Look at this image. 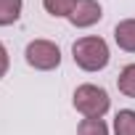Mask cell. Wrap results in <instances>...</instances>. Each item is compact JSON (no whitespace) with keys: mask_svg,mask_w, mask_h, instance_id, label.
Wrapping results in <instances>:
<instances>
[{"mask_svg":"<svg viewBox=\"0 0 135 135\" xmlns=\"http://www.w3.org/2000/svg\"><path fill=\"white\" fill-rule=\"evenodd\" d=\"M72 58L74 64L80 66L82 72H101L109 66V45L103 37H95V35H88V37H80L74 40L72 45Z\"/></svg>","mask_w":135,"mask_h":135,"instance_id":"cell-1","label":"cell"},{"mask_svg":"<svg viewBox=\"0 0 135 135\" xmlns=\"http://www.w3.org/2000/svg\"><path fill=\"white\" fill-rule=\"evenodd\" d=\"M74 109L82 114V117H90V119H103V114L109 111L111 106V98L103 88L93 85V82H85L74 90V98H72Z\"/></svg>","mask_w":135,"mask_h":135,"instance_id":"cell-2","label":"cell"},{"mask_svg":"<svg viewBox=\"0 0 135 135\" xmlns=\"http://www.w3.org/2000/svg\"><path fill=\"white\" fill-rule=\"evenodd\" d=\"M24 58L37 72H53L61 66V48L53 40H32L24 50Z\"/></svg>","mask_w":135,"mask_h":135,"instance_id":"cell-3","label":"cell"},{"mask_svg":"<svg viewBox=\"0 0 135 135\" xmlns=\"http://www.w3.org/2000/svg\"><path fill=\"white\" fill-rule=\"evenodd\" d=\"M101 19H103V8H101L98 0H77L74 11L69 13V21L77 29H88V27L98 24Z\"/></svg>","mask_w":135,"mask_h":135,"instance_id":"cell-4","label":"cell"},{"mask_svg":"<svg viewBox=\"0 0 135 135\" xmlns=\"http://www.w3.org/2000/svg\"><path fill=\"white\" fill-rule=\"evenodd\" d=\"M114 42L127 50V53H135V19H122L117 27H114Z\"/></svg>","mask_w":135,"mask_h":135,"instance_id":"cell-5","label":"cell"},{"mask_svg":"<svg viewBox=\"0 0 135 135\" xmlns=\"http://www.w3.org/2000/svg\"><path fill=\"white\" fill-rule=\"evenodd\" d=\"M24 0H0V27H11L21 19Z\"/></svg>","mask_w":135,"mask_h":135,"instance_id":"cell-6","label":"cell"},{"mask_svg":"<svg viewBox=\"0 0 135 135\" xmlns=\"http://www.w3.org/2000/svg\"><path fill=\"white\" fill-rule=\"evenodd\" d=\"M114 135H135V111L122 109L114 117Z\"/></svg>","mask_w":135,"mask_h":135,"instance_id":"cell-7","label":"cell"},{"mask_svg":"<svg viewBox=\"0 0 135 135\" xmlns=\"http://www.w3.org/2000/svg\"><path fill=\"white\" fill-rule=\"evenodd\" d=\"M117 88H119L122 95L135 98V64H127L124 69L119 72V77H117Z\"/></svg>","mask_w":135,"mask_h":135,"instance_id":"cell-8","label":"cell"},{"mask_svg":"<svg viewBox=\"0 0 135 135\" xmlns=\"http://www.w3.org/2000/svg\"><path fill=\"white\" fill-rule=\"evenodd\" d=\"M74 6H77V0H42V8L56 19H69Z\"/></svg>","mask_w":135,"mask_h":135,"instance_id":"cell-9","label":"cell"},{"mask_svg":"<svg viewBox=\"0 0 135 135\" xmlns=\"http://www.w3.org/2000/svg\"><path fill=\"white\" fill-rule=\"evenodd\" d=\"M77 135H109V124L103 119H90L85 117L80 124H77Z\"/></svg>","mask_w":135,"mask_h":135,"instance_id":"cell-10","label":"cell"},{"mask_svg":"<svg viewBox=\"0 0 135 135\" xmlns=\"http://www.w3.org/2000/svg\"><path fill=\"white\" fill-rule=\"evenodd\" d=\"M8 66H11V58H8V48L0 42V80L8 74Z\"/></svg>","mask_w":135,"mask_h":135,"instance_id":"cell-11","label":"cell"}]
</instances>
